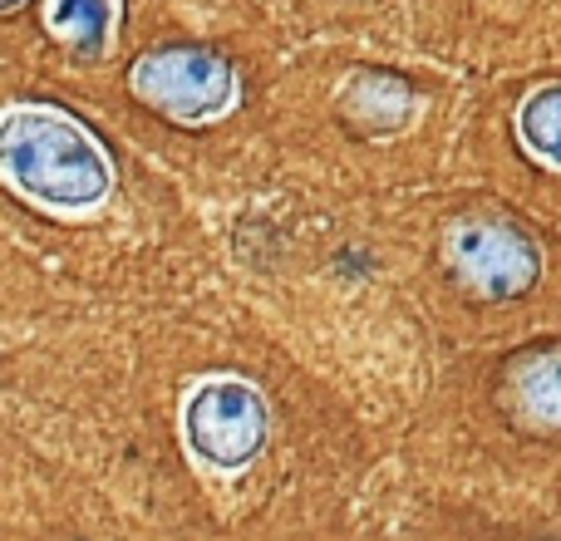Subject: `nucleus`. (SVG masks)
Returning a JSON list of instances; mask_svg holds the SVG:
<instances>
[{
    "label": "nucleus",
    "instance_id": "obj_1",
    "mask_svg": "<svg viewBox=\"0 0 561 541\" xmlns=\"http://www.w3.org/2000/svg\"><path fill=\"white\" fill-rule=\"evenodd\" d=\"M5 158L20 183L49 203H84L104 187L94 148H84L55 118H20L15 134H5Z\"/></svg>",
    "mask_w": 561,
    "mask_h": 541
},
{
    "label": "nucleus",
    "instance_id": "obj_2",
    "mask_svg": "<svg viewBox=\"0 0 561 541\" xmlns=\"http://www.w3.org/2000/svg\"><path fill=\"white\" fill-rule=\"evenodd\" d=\"M193 438L213 463H242L256 453L262 444V404H256L252 389L242 384H213L197 394L193 414Z\"/></svg>",
    "mask_w": 561,
    "mask_h": 541
}]
</instances>
